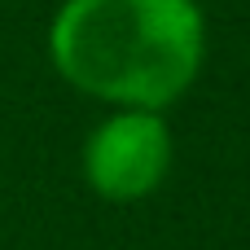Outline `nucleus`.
<instances>
[{"instance_id":"nucleus-1","label":"nucleus","mask_w":250,"mask_h":250,"mask_svg":"<svg viewBox=\"0 0 250 250\" xmlns=\"http://www.w3.org/2000/svg\"><path fill=\"white\" fill-rule=\"evenodd\" d=\"M207 57L198 0H62L48 22V62L83 97L114 110L176 105Z\"/></svg>"},{"instance_id":"nucleus-2","label":"nucleus","mask_w":250,"mask_h":250,"mask_svg":"<svg viewBox=\"0 0 250 250\" xmlns=\"http://www.w3.org/2000/svg\"><path fill=\"white\" fill-rule=\"evenodd\" d=\"M83 180L105 202H141L171 171V127L158 110H114L83 141Z\"/></svg>"}]
</instances>
